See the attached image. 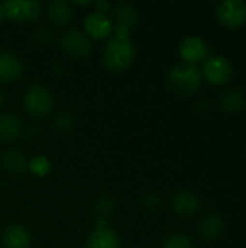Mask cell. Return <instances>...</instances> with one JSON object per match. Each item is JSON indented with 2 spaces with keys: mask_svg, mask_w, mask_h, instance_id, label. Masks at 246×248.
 Wrapping results in <instances>:
<instances>
[{
  "mask_svg": "<svg viewBox=\"0 0 246 248\" xmlns=\"http://www.w3.org/2000/svg\"><path fill=\"white\" fill-rule=\"evenodd\" d=\"M101 58L107 70L113 73H122L133 64L136 58V48L130 39L112 38L103 48Z\"/></svg>",
  "mask_w": 246,
  "mask_h": 248,
  "instance_id": "cell-1",
  "label": "cell"
},
{
  "mask_svg": "<svg viewBox=\"0 0 246 248\" xmlns=\"http://www.w3.org/2000/svg\"><path fill=\"white\" fill-rule=\"evenodd\" d=\"M170 90L180 96H190L202 86V71L193 64H177L167 74Z\"/></svg>",
  "mask_w": 246,
  "mask_h": 248,
  "instance_id": "cell-2",
  "label": "cell"
},
{
  "mask_svg": "<svg viewBox=\"0 0 246 248\" xmlns=\"http://www.w3.org/2000/svg\"><path fill=\"white\" fill-rule=\"evenodd\" d=\"M23 108L30 116L42 119L52 112L54 96L45 86L33 84L23 94Z\"/></svg>",
  "mask_w": 246,
  "mask_h": 248,
  "instance_id": "cell-3",
  "label": "cell"
},
{
  "mask_svg": "<svg viewBox=\"0 0 246 248\" xmlns=\"http://www.w3.org/2000/svg\"><path fill=\"white\" fill-rule=\"evenodd\" d=\"M4 17L13 22H32L36 20L42 12L39 1L33 0H7L1 3Z\"/></svg>",
  "mask_w": 246,
  "mask_h": 248,
  "instance_id": "cell-4",
  "label": "cell"
},
{
  "mask_svg": "<svg viewBox=\"0 0 246 248\" xmlns=\"http://www.w3.org/2000/svg\"><path fill=\"white\" fill-rule=\"evenodd\" d=\"M61 48L75 60H84L91 52L90 38L80 29H70L59 39Z\"/></svg>",
  "mask_w": 246,
  "mask_h": 248,
  "instance_id": "cell-5",
  "label": "cell"
},
{
  "mask_svg": "<svg viewBox=\"0 0 246 248\" xmlns=\"http://www.w3.org/2000/svg\"><path fill=\"white\" fill-rule=\"evenodd\" d=\"M216 16L226 28H241L246 22V3L241 0L222 1L216 6Z\"/></svg>",
  "mask_w": 246,
  "mask_h": 248,
  "instance_id": "cell-6",
  "label": "cell"
},
{
  "mask_svg": "<svg viewBox=\"0 0 246 248\" xmlns=\"http://www.w3.org/2000/svg\"><path fill=\"white\" fill-rule=\"evenodd\" d=\"M202 77H204L206 81L213 86H222L231 80L232 65L225 57H220V55L210 57L203 64Z\"/></svg>",
  "mask_w": 246,
  "mask_h": 248,
  "instance_id": "cell-7",
  "label": "cell"
},
{
  "mask_svg": "<svg viewBox=\"0 0 246 248\" xmlns=\"http://www.w3.org/2000/svg\"><path fill=\"white\" fill-rule=\"evenodd\" d=\"M120 238L117 232L107 225L106 219H99L96 228L88 235L84 248H119Z\"/></svg>",
  "mask_w": 246,
  "mask_h": 248,
  "instance_id": "cell-8",
  "label": "cell"
},
{
  "mask_svg": "<svg viewBox=\"0 0 246 248\" xmlns=\"http://www.w3.org/2000/svg\"><path fill=\"white\" fill-rule=\"evenodd\" d=\"M84 33L96 41H101L109 38L113 33V22L107 15L99 13V12H91L86 16L84 23Z\"/></svg>",
  "mask_w": 246,
  "mask_h": 248,
  "instance_id": "cell-9",
  "label": "cell"
},
{
  "mask_svg": "<svg viewBox=\"0 0 246 248\" xmlns=\"http://www.w3.org/2000/svg\"><path fill=\"white\" fill-rule=\"evenodd\" d=\"M178 54L184 60L186 64L196 65V62H200L207 57L209 48H207V44L202 38L186 36L178 45Z\"/></svg>",
  "mask_w": 246,
  "mask_h": 248,
  "instance_id": "cell-10",
  "label": "cell"
},
{
  "mask_svg": "<svg viewBox=\"0 0 246 248\" xmlns=\"http://www.w3.org/2000/svg\"><path fill=\"white\" fill-rule=\"evenodd\" d=\"M23 73L20 58L12 52H0V83L7 84L16 81Z\"/></svg>",
  "mask_w": 246,
  "mask_h": 248,
  "instance_id": "cell-11",
  "label": "cell"
},
{
  "mask_svg": "<svg viewBox=\"0 0 246 248\" xmlns=\"http://www.w3.org/2000/svg\"><path fill=\"white\" fill-rule=\"evenodd\" d=\"M46 19L55 26H65L72 19L71 4L64 0H52L46 4Z\"/></svg>",
  "mask_w": 246,
  "mask_h": 248,
  "instance_id": "cell-12",
  "label": "cell"
},
{
  "mask_svg": "<svg viewBox=\"0 0 246 248\" xmlns=\"http://www.w3.org/2000/svg\"><path fill=\"white\" fill-rule=\"evenodd\" d=\"M173 208L181 217H193L200 209V201L191 192H178L173 198Z\"/></svg>",
  "mask_w": 246,
  "mask_h": 248,
  "instance_id": "cell-13",
  "label": "cell"
},
{
  "mask_svg": "<svg viewBox=\"0 0 246 248\" xmlns=\"http://www.w3.org/2000/svg\"><path fill=\"white\" fill-rule=\"evenodd\" d=\"M30 234L22 225H10L3 232V246L4 248H29Z\"/></svg>",
  "mask_w": 246,
  "mask_h": 248,
  "instance_id": "cell-14",
  "label": "cell"
},
{
  "mask_svg": "<svg viewBox=\"0 0 246 248\" xmlns=\"http://www.w3.org/2000/svg\"><path fill=\"white\" fill-rule=\"evenodd\" d=\"M113 17L116 20V25L129 28L132 31V28H135L139 23V10L130 4V3H119L116 6H113Z\"/></svg>",
  "mask_w": 246,
  "mask_h": 248,
  "instance_id": "cell-15",
  "label": "cell"
},
{
  "mask_svg": "<svg viewBox=\"0 0 246 248\" xmlns=\"http://www.w3.org/2000/svg\"><path fill=\"white\" fill-rule=\"evenodd\" d=\"M22 131V124L19 118L13 113H1L0 115V141L10 142L14 141Z\"/></svg>",
  "mask_w": 246,
  "mask_h": 248,
  "instance_id": "cell-16",
  "label": "cell"
},
{
  "mask_svg": "<svg viewBox=\"0 0 246 248\" xmlns=\"http://www.w3.org/2000/svg\"><path fill=\"white\" fill-rule=\"evenodd\" d=\"M1 166L12 174H22L28 170V158L19 150H9L1 155Z\"/></svg>",
  "mask_w": 246,
  "mask_h": 248,
  "instance_id": "cell-17",
  "label": "cell"
},
{
  "mask_svg": "<svg viewBox=\"0 0 246 248\" xmlns=\"http://www.w3.org/2000/svg\"><path fill=\"white\" fill-rule=\"evenodd\" d=\"M223 231V221L217 215H207L199 224V234L206 241H213L220 237Z\"/></svg>",
  "mask_w": 246,
  "mask_h": 248,
  "instance_id": "cell-18",
  "label": "cell"
},
{
  "mask_svg": "<svg viewBox=\"0 0 246 248\" xmlns=\"http://www.w3.org/2000/svg\"><path fill=\"white\" fill-rule=\"evenodd\" d=\"M245 96L239 90H229L220 97V106L225 112L236 113L245 108Z\"/></svg>",
  "mask_w": 246,
  "mask_h": 248,
  "instance_id": "cell-19",
  "label": "cell"
},
{
  "mask_svg": "<svg viewBox=\"0 0 246 248\" xmlns=\"http://www.w3.org/2000/svg\"><path fill=\"white\" fill-rule=\"evenodd\" d=\"M28 170L38 177H43L51 170V161L45 155H36L28 161Z\"/></svg>",
  "mask_w": 246,
  "mask_h": 248,
  "instance_id": "cell-20",
  "label": "cell"
},
{
  "mask_svg": "<svg viewBox=\"0 0 246 248\" xmlns=\"http://www.w3.org/2000/svg\"><path fill=\"white\" fill-rule=\"evenodd\" d=\"M162 248H191V241L184 234H174L165 240Z\"/></svg>",
  "mask_w": 246,
  "mask_h": 248,
  "instance_id": "cell-21",
  "label": "cell"
},
{
  "mask_svg": "<svg viewBox=\"0 0 246 248\" xmlns=\"http://www.w3.org/2000/svg\"><path fill=\"white\" fill-rule=\"evenodd\" d=\"M112 208H113L112 201H110L109 198H104V196L100 198V199L97 201V203H96V211L101 215L100 219H104V218L107 217L106 212H112Z\"/></svg>",
  "mask_w": 246,
  "mask_h": 248,
  "instance_id": "cell-22",
  "label": "cell"
},
{
  "mask_svg": "<svg viewBox=\"0 0 246 248\" xmlns=\"http://www.w3.org/2000/svg\"><path fill=\"white\" fill-rule=\"evenodd\" d=\"M33 35H35V39H36L38 42H41V44H46V42H49L51 38H52V32H51L49 29H46V28H39V29H36V31L33 32Z\"/></svg>",
  "mask_w": 246,
  "mask_h": 248,
  "instance_id": "cell-23",
  "label": "cell"
},
{
  "mask_svg": "<svg viewBox=\"0 0 246 248\" xmlns=\"http://www.w3.org/2000/svg\"><path fill=\"white\" fill-rule=\"evenodd\" d=\"M72 125V121H71V115H58L57 119H55V126L58 129H70Z\"/></svg>",
  "mask_w": 246,
  "mask_h": 248,
  "instance_id": "cell-24",
  "label": "cell"
},
{
  "mask_svg": "<svg viewBox=\"0 0 246 248\" xmlns=\"http://www.w3.org/2000/svg\"><path fill=\"white\" fill-rule=\"evenodd\" d=\"M93 6L96 7V12L103 13V15H106L107 12H110L113 9V4L112 3H107V1H96Z\"/></svg>",
  "mask_w": 246,
  "mask_h": 248,
  "instance_id": "cell-25",
  "label": "cell"
},
{
  "mask_svg": "<svg viewBox=\"0 0 246 248\" xmlns=\"http://www.w3.org/2000/svg\"><path fill=\"white\" fill-rule=\"evenodd\" d=\"M4 19V13H3V7H1V3H0V23L3 22Z\"/></svg>",
  "mask_w": 246,
  "mask_h": 248,
  "instance_id": "cell-26",
  "label": "cell"
},
{
  "mask_svg": "<svg viewBox=\"0 0 246 248\" xmlns=\"http://www.w3.org/2000/svg\"><path fill=\"white\" fill-rule=\"evenodd\" d=\"M3 102H4V96H3V93H1V90H0V109H1V106H3Z\"/></svg>",
  "mask_w": 246,
  "mask_h": 248,
  "instance_id": "cell-27",
  "label": "cell"
}]
</instances>
